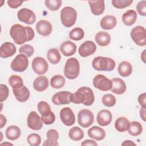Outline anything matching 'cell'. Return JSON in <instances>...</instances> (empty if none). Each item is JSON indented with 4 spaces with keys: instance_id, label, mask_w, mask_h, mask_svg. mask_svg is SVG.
<instances>
[{
    "instance_id": "27",
    "label": "cell",
    "mask_w": 146,
    "mask_h": 146,
    "mask_svg": "<svg viewBox=\"0 0 146 146\" xmlns=\"http://www.w3.org/2000/svg\"><path fill=\"white\" fill-rule=\"evenodd\" d=\"M111 40L110 35L107 32L104 31L98 32L95 36V42L98 45L102 47L108 46L111 42Z\"/></svg>"
},
{
    "instance_id": "13",
    "label": "cell",
    "mask_w": 146,
    "mask_h": 146,
    "mask_svg": "<svg viewBox=\"0 0 146 146\" xmlns=\"http://www.w3.org/2000/svg\"><path fill=\"white\" fill-rule=\"evenodd\" d=\"M60 118L66 126H71L75 122V116L70 107H64L60 111Z\"/></svg>"
},
{
    "instance_id": "46",
    "label": "cell",
    "mask_w": 146,
    "mask_h": 146,
    "mask_svg": "<svg viewBox=\"0 0 146 146\" xmlns=\"http://www.w3.org/2000/svg\"><path fill=\"white\" fill-rule=\"evenodd\" d=\"M136 10L140 15L145 16L146 15V1H140L136 5Z\"/></svg>"
},
{
    "instance_id": "44",
    "label": "cell",
    "mask_w": 146,
    "mask_h": 146,
    "mask_svg": "<svg viewBox=\"0 0 146 146\" xmlns=\"http://www.w3.org/2000/svg\"><path fill=\"white\" fill-rule=\"evenodd\" d=\"M41 119L42 120L43 123L46 125H50V124H52L55 121V116L54 112L51 111L48 114L44 116H42Z\"/></svg>"
},
{
    "instance_id": "22",
    "label": "cell",
    "mask_w": 146,
    "mask_h": 146,
    "mask_svg": "<svg viewBox=\"0 0 146 146\" xmlns=\"http://www.w3.org/2000/svg\"><path fill=\"white\" fill-rule=\"evenodd\" d=\"M49 85L48 78L45 76H39L33 82V87L38 92H42L46 90Z\"/></svg>"
},
{
    "instance_id": "36",
    "label": "cell",
    "mask_w": 146,
    "mask_h": 146,
    "mask_svg": "<svg viewBox=\"0 0 146 146\" xmlns=\"http://www.w3.org/2000/svg\"><path fill=\"white\" fill-rule=\"evenodd\" d=\"M9 83L13 90L18 89L23 86V80L22 78L17 75L10 76L9 79Z\"/></svg>"
},
{
    "instance_id": "3",
    "label": "cell",
    "mask_w": 146,
    "mask_h": 146,
    "mask_svg": "<svg viewBox=\"0 0 146 146\" xmlns=\"http://www.w3.org/2000/svg\"><path fill=\"white\" fill-rule=\"evenodd\" d=\"M92 66V67L97 71H111L115 68L116 63L115 60L111 58L97 56L93 59Z\"/></svg>"
},
{
    "instance_id": "50",
    "label": "cell",
    "mask_w": 146,
    "mask_h": 146,
    "mask_svg": "<svg viewBox=\"0 0 146 146\" xmlns=\"http://www.w3.org/2000/svg\"><path fill=\"white\" fill-rule=\"evenodd\" d=\"M6 118L5 116H3L2 114H0V128H2L6 123Z\"/></svg>"
},
{
    "instance_id": "30",
    "label": "cell",
    "mask_w": 146,
    "mask_h": 146,
    "mask_svg": "<svg viewBox=\"0 0 146 146\" xmlns=\"http://www.w3.org/2000/svg\"><path fill=\"white\" fill-rule=\"evenodd\" d=\"M21 134L20 128L17 125H10L8 127L6 130L5 135L7 139L10 140H15L18 139Z\"/></svg>"
},
{
    "instance_id": "45",
    "label": "cell",
    "mask_w": 146,
    "mask_h": 146,
    "mask_svg": "<svg viewBox=\"0 0 146 146\" xmlns=\"http://www.w3.org/2000/svg\"><path fill=\"white\" fill-rule=\"evenodd\" d=\"M9 88L5 84H0V101L3 102L7 99L9 96Z\"/></svg>"
},
{
    "instance_id": "9",
    "label": "cell",
    "mask_w": 146,
    "mask_h": 146,
    "mask_svg": "<svg viewBox=\"0 0 146 146\" xmlns=\"http://www.w3.org/2000/svg\"><path fill=\"white\" fill-rule=\"evenodd\" d=\"M93 85L98 90L102 91H107L111 89L112 82L111 80L102 74L96 75L93 79Z\"/></svg>"
},
{
    "instance_id": "19",
    "label": "cell",
    "mask_w": 146,
    "mask_h": 146,
    "mask_svg": "<svg viewBox=\"0 0 146 146\" xmlns=\"http://www.w3.org/2000/svg\"><path fill=\"white\" fill-rule=\"evenodd\" d=\"M112 82V87L111 91L117 95H121L125 92L127 89L125 82L119 78H114L111 79Z\"/></svg>"
},
{
    "instance_id": "20",
    "label": "cell",
    "mask_w": 146,
    "mask_h": 146,
    "mask_svg": "<svg viewBox=\"0 0 146 146\" xmlns=\"http://www.w3.org/2000/svg\"><path fill=\"white\" fill-rule=\"evenodd\" d=\"M60 50L64 56H70L76 52V46L72 42L66 40L60 44Z\"/></svg>"
},
{
    "instance_id": "35",
    "label": "cell",
    "mask_w": 146,
    "mask_h": 146,
    "mask_svg": "<svg viewBox=\"0 0 146 146\" xmlns=\"http://www.w3.org/2000/svg\"><path fill=\"white\" fill-rule=\"evenodd\" d=\"M65 78L61 75H54L50 79L51 86L56 89L61 88L65 84Z\"/></svg>"
},
{
    "instance_id": "43",
    "label": "cell",
    "mask_w": 146,
    "mask_h": 146,
    "mask_svg": "<svg viewBox=\"0 0 146 146\" xmlns=\"http://www.w3.org/2000/svg\"><path fill=\"white\" fill-rule=\"evenodd\" d=\"M19 52L21 54L25 55L27 57H30L34 52V48L30 44H23L20 47Z\"/></svg>"
},
{
    "instance_id": "10",
    "label": "cell",
    "mask_w": 146,
    "mask_h": 146,
    "mask_svg": "<svg viewBox=\"0 0 146 146\" xmlns=\"http://www.w3.org/2000/svg\"><path fill=\"white\" fill-rule=\"evenodd\" d=\"M32 68L33 71L38 75L44 74L48 69V65L44 58L40 56H37L34 58L32 61Z\"/></svg>"
},
{
    "instance_id": "28",
    "label": "cell",
    "mask_w": 146,
    "mask_h": 146,
    "mask_svg": "<svg viewBox=\"0 0 146 146\" xmlns=\"http://www.w3.org/2000/svg\"><path fill=\"white\" fill-rule=\"evenodd\" d=\"M137 17V16L136 11L133 10H128L122 15L121 19L125 25L131 26L135 23Z\"/></svg>"
},
{
    "instance_id": "33",
    "label": "cell",
    "mask_w": 146,
    "mask_h": 146,
    "mask_svg": "<svg viewBox=\"0 0 146 146\" xmlns=\"http://www.w3.org/2000/svg\"><path fill=\"white\" fill-rule=\"evenodd\" d=\"M68 136L74 141H79L84 137V132L81 128L75 126L70 129Z\"/></svg>"
},
{
    "instance_id": "21",
    "label": "cell",
    "mask_w": 146,
    "mask_h": 146,
    "mask_svg": "<svg viewBox=\"0 0 146 146\" xmlns=\"http://www.w3.org/2000/svg\"><path fill=\"white\" fill-rule=\"evenodd\" d=\"M13 92L16 99L20 102H26L30 97V91L24 85L18 89L13 90Z\"/></svg>"
},
{
    "instance_id": "17",
    "label": "cell",
    "mask_w": 146,
    "mask_h": 146,
    "mask_svg": "<svg viewBox=\"0 0 146 146\" xmlns=\"http://www.w3.org/2000/svg\"><path fill=\"white\" fill-rule=\"evenodd\" d=\"M17 51V48L14 43L6 42L2 44L0 47V56L2 58H7L14 55Z\"/></svg>"
},
{
    "instance_id": "14",
    "label": "cell",
    "mask_w": 146,
    "mask_h": 146,
    "mask_svg": "<svg viewBox=\"0 0 146 146\" xmlns=\"http://www.w3.org/2000/svg\"><path fill=\"white\" fill-rule=\"evenodd\" d=\"M96 50V46L95 43L91 40H87L79 46L78 52L82 57H87L94 54Z\"/></svg>"
},
{
    "instance_id": "51",
    "label": "cell",
    "mask_w": 146,
    "mask_h": 146,
    "mask_svg": "<svg viewBox=\"0 0 146 146\" xmlns=\"http://www.w3.org/2000/svg\"><path fill=\"white\" fill-rule=\"evenodd\" d=\"M145 110H146V108L141 107L140 110V116L141 118L143 119V120L144 121H145V120H146V119H145V113H146Z\"/></svg>"
},
{
    "instance_id": "39",
    "label": "cell",
    "mask_w": 146,
    "mask_h": 146,
    "mask_svg": "<svg viewBox=\"0 0 146 146\" xmlns=\"http://www.w3.org/2000/svg\"><path fill=\"white\" fill-rule=\"evenodd\" d=\"M45 6L51 11L58 10L62 5V1L60 0H46Z\"/></svg>"
},
{
    "instance_id": "42",
    "label": "cell",
    "mask_w": 146,
    "mask_h": 146,
    "mask_svg": "<svg viewBox=\"0 0 146 146\" xmlns=\"http://www.w3.org/2000/svg\"><path fill=\"white\" fill-rule=\"evenodd\" d=\"M133 3V0H112V3L113 7L117 9H123L129 6Z\"/></svg>"
},
{
    "instance_id": "34",
    "label": "cell",
    "mask_w": 146,
    "mask_h": 146,
    "mask_svg": "<svg viewBox=\"0 0 146 146\" xmlns=\"http://www.w3.org/2000/svg\"><path fill=\"white\" fill-rule=\"evenodd\" d=\"M127 131L129 134L131 136H137L141 133L143 131V127L139 121H133L130 123L129 127Z\"/></svg>"
},
{
    "instance_id": "12",
    "label": "cell",
    "mask_w": 146,
    "mask_h": 146,
    "mask_svg": "<svg viewBox=\"0 0 146 146\" xmlns=\"http://www.w3.org/2000/svg\"><path fill=\"white\" fill-rule=\"evenodd\" d=\"M27 124L29 128L38 131L43 127V122L41 117L35 111H31L29 114L27 118Z\"/></svg>"
},
{
    "instance_id": "31",
    "label": "cell",
    "mask_w": 146,
    "mask_h": 146,
    "mask_svg": "<svg viewBox=\"0 0 146 146\" xmlns=\"http://www.w3.org/2000/svg\"><path fill=\"white\" fill-rule=\"evenodd\" d=\"M129 125L130 121L125 117H119L115 122V128L120 132H123L127 131Z\"/></svg>"
},
{
    "instance_id": "24",
    "label": "cell",
    "mask_w": 146,
    "mask_h": 146,
    "mask_svg": "<svg viewBox=\"0 0 146 146\" xmlns=\"http://www.w3.org/2000/svg\"><path fill=\"white\" fill-rule=\"evenodd\" d=\"M117 24V19L112 15H108L103 17L100 21V27L104 30H111Z\"/></svg>"
},
{
    "instance_id": "37",
    "label": "cell",
    "mask_w": 146,
    "mask_h": 146,
    "mask_svg": "<svg viewBox=\"0 0 146 146\" xmlns=\"http://www.w3.org/2000/svg\"><path fill=\"white\" fill-rule=\"evenodd\" d=\"M84 32L82 28L75 27L71 30L69 34L70 38L73 40L78 41L83 38Z\"/></svg>"
},
{
    "instance_id": "38",
    "label": "cell",
    "mask_w": 146,
    "mask_h": 146,
    "mask_svg": "<svg viewBox=\"0 0 146 146\" xmlns=\"http://www.w3.org/2000/svg\"><path fill=\"white\" fill-rule=\"evenodd\" d=\"M102 101L103 104L107 107H111L115 105L116 100L115 96L111 94H107L103 96Z\"/></svg>"
},
{
    "instance_id": "29",
    "label": "cell",
    "mask_w": 146,
    "mask_h": 146,
    "mask_svg": "<svg viewBox=\"0 0 146 146\" xmlns=\"http://www.w3.org/2000/svg\"><path fill=\"white\" fill-rule=\"evenodd\" d=\"M117 71L122 77L129 76L132 72V66L129 62L125 60L122 61L118 66Z\"/></svg>"
},
{
    "instance_id": "16",
    "label": "cell",
    "mask_w": 146,
    "mask_h": 146,
    "mask_svg": "<svg viewBox=\"0 0 146 146\" xmlns=\"http://www.w3.org/2000/svg\"><path fill=\"white\" fill-rule=\"evenodd\" d=\"M36 30L39 34L43 36L49 35L52 30L51 23L46 20H40L36 24Z\"/></svg>"
},
{
    "instance_id": "41",
    "label": "cell",
    "mask_w": 146,
    "mask_h": 146,
    "mask_svg": "<svg viewBox=\"0 0 146 146\" xmlns=\"http://www.w3.org/2000/svg\"><path fill=\"white\" fill-rule=\"evenodd\" d=\"M27 141L30 145L38 146L40 144L41 137L40 135L37 133H31L28 136Z\"/></svg>"
},
{
    "instance_id": "23",
    "label": "cell",
    "mask_w": 146,
    "mask_h": 146,
    "mask_svg": "<svg viewBox=\"0 0 146 146\" xmlns=\"http://www.w3.org/2000/svg\"><path fill=\"white\" fill-rule=\"evenodd\" d=\"M88 135L91 138L97 141H100L104 139L106 136L105 131L100 127L93 126L88 130Z\"/></svg>"
},
{
    "instance_id": "1",
    "label": "cell",
    "mask_w": 146,
    "mask_h": 146,
    "mask_svg": "<svg viewBox=\"0 0 146 146\" xmlns=\"http://www.w3.org/2000/svg\"><path fill=\"white\" fill-rule=\"evenodd\" d=\"M10 35L14 43L20 45L31 40L35 36V33L34 30L30 26L14 24L10 28Z\"/></svg>"
},
{
    "instance_id": "11",
    "label": "cell",
    "mask_w": 146,
    "mask_h": 146,
    "mask_svg": "<svg viewBox=\"0 0 146 146\" xmlns=\"http://www.w3.org/2000/svg\"><path fill=\"white\" fill-rule=\"evenodd\" d=\"M18 19L27 25H32L36 21V15L35 13L27 8H22L20 9L17 13Z\"/></svg>"
},
{
    "instance_id": "25",
    "label": "cell",
    "mask_w": 146,
    "mask_h": 146,
    "mask_svg": "<svg viewBox=\"0 0 146 146\" xmlns=\"http://www.w3.org/2000/svg\"><path fill=\"white\" fill-rule=\"evenodd\" d=\"M88 3L91 13L95 15H100L103 14L105 9L104 1H90Z\"/></svg>"
},
{
    "instance_id": "15",
    "label": "cell",
    "mask_w": 146,
    "mask_h": 146,
    "mask_svg": "<svg viewBox=\"0 0 146 146\" xmlns=\"http://www.w3.org/2000/svg\"><path fill=\"white\" fill-rule=\"evenodd\" d=\"M71 92L67 91H59L55 94L52 97V102L55 105H64L69 104Z\"/></svg>"
},
{
    "instance_id": "7",
    "label": "cell",
    "mask_w": 146,
    "mask_h": 146,
    "mask_svg": "<svg viewBox=\"0 0 146 146\" xmlns=\"http://www.w3.org/2000/svg\"><path fill=\"white\" fill-rule=\"evenodd\" d=\"M27 58V56L22 54L17 55L11 63L10 67L11 70L15 72L25 71L29 66Z\"/></svg>"
},
{
    "instance_id": "47",
    "label": "cell",
    "mask_w": 146,
    "mask_h": 146,
    "mask_svg": "<svg viewBox=\"0 0 146 146\" xmlns=\"http://www.w3.org/2000/svg\"><path fill=\"white\" fill-rule=\"evenodd\" d=\"M8 6L12 9H16L21 6L23 1L18 0H8L7 1Z\"/></svg>"
},
{
    "instance_id": "2",
    "label": "cell",
    "mask_w": 146,
    "mask_h": 146,
    "mask_svg": "<svg viewBox=\"0 0 146 146\" xmlns=\"http://www.w3.org/2000/svg\"><path fill=\"white\" fill-rule=\"evenodd\" d=\"M95 101V96L92 90L88 87L79 88L75 92L71 94L70 102L76 104H83L84 106H91Z\"/></svg>"
},
{
    "instance_id": "40",
    "label": "cell",
    "mask_w": 146,
    "mask_h": 146,
    "mask_svg": "<svg viewBox=\"0 0 146 146\" xmlns=\"http://www.w3.org/2000/svg\"><path fill=\"white\" fill-rule=\"evenodd\" d=\"M38 110L42 116H44L48 114L51 111V107L48 103L44 101H40L37 106Z\"/></svg>"
},
{
    "instance_id": "4",
    "label": "cell",
    "mask_w": 146,
    "mask_h": 146,
    "mask_svg": "<svg viewBox=\"0 0 146 146\" xmlns=\"http://www.w3.org/2000/svg\"><path fill=\"white\" fill-rule=\"evenodd\" d=\"M63 72L67 79L70 80L76 79L80 73V64L78 60L75 58L68 59L65 63Z\"/></svg>"
},
{
    "instance_id": "48",
    "label": "cell",
    "mask_w": 146,
    "mask_h": 146,
    "mask_svg": "<svg viewBox=\"0 0 146 146\" xmlns=\"http://www.w3.org/2000/svg\"><path fill=\"white\" fill-rule=\"evenodd\" d=\"M138 102L141 106V107L146 108V104H145V93H143L140 94L138 96Z\"/></svg>"
},
{
    "instance_id": "18",
    "label": "cell",
    "mask_w": 146,
    "mask_h": 146,
    "mask_svg": "<svg viewBox=\"0 0 146 146\" xmlns=\"http://www.w3.org/2000/svg\"><path fill=\"white\" fill-rule=\"evenodd\" d=\"M112 116L111 111L107 110H100L96 116V120L99 125L105 127L109 125L112 121Z\"/></svg>"
},
{
    "instance_id": "53",
    "label": "cell",
    "mask_w": 146,
    "mask_h": 146,
    "mask_svg": "<svg viewBox=\"0 0 146 146\" xmlns=\"http://www.w3.org/2000/svg\"><path fill=\"white\" fill-rule=\"evenodd\" d=\"M6 144H9V145H13V144H11V143H2V144H1V145H6Z\"/></svg>"
},
{
    "instance_id": "26",
    "label": "cell",
    "mask_w": 146,
    "mask_h": 146,
    "mask_svg": "<svg viewBox=\"0 0 146 146\" xmlns=\"http://www.w3.org/2000/svg\"><path fill=\"white\" fill-rule=\"evenodd\" d=\"M46 136L47 139L43 143V146L46 145H52L55 146L58 145V140L59 139V133L58 132L54 129H49L46 133Z\"/></svg>"
},
{
    "instance_id": "6",
    "label": "cell",
    "mask_w": 146,
    "mask_h": 146,
    "mask_svg": "<svg viewBox=\"0 0 146 146\" xmlns=\"http://www.w3.org/2000/svg\"><path fill=\"white\" fill-rule=\"evenodd\" d=\"M131 39L135 44L139 46H145L146 44V30L143 26H136L131 31Z\"/></svg>"
},
{
    "instance_id": "32",
    "label": "cell",
    "mask_w": 146,
    "mask_h": 146,
    "mask_svg": "<svg viewBox=\"0 0 146 146\" xmlns=\"http://www.w3.org/2000/svg\"><path fill=\"white\" fill-rule=\"evenodd\" d=\"M47 57L50 63L52 64H58L61 59L59 51L56 48H51L48 50Z\"/></svg>"
},
{
    "instance_id": "8",
    "label": "cell",
    "mask_w": 146,
    "mask_h": 146,
    "mask_svg": "<svg viewBox=\"0 0 146 146\" xmlns=\"http://www.w3.org/2000/svg\"><path fill=\"white\" fill-rule=\"evenodd\" d=\"M94 116L89 110H81L78 114V123L83 128H88L94 123Z\"/></svg>"
},
{
    "instance_id": "52",
    "label": "cell",
    "mask_w": 146,
    "mask_h": 146,
    "mask_svg": "<svg viewBox=\"0 0 146 146\" xmlns=\"http://www.w3.org/2000/svg\"><path fill=\"white\" fill-rule=\"evenodd\" d=\"M121 145H136V144L134 143L131 140H125L122 144H121Z\"/></svg>"
},
{
    "instance_id": "5",
    "label": "cell",
    "mask_w": 146,
    "mask_h": 146,
    "mask_svg": "<svg viewBox=\"0 0 146 146\" xmlns=\"http://www.w3.org/2000/svg\"><path fill=\"white\" fill-rule=\"evenodd\" d=\"M77 18V13L75 9L70 6L63 8L60 11V19L62 25L66 27L72 26Z\"/></svg>"
},
{
    "instance_id": "49",
    "label": "cell",
    "mask_w": 146,
    "mask_h": 146,
    "mask_svg": "<svg viewBox=\"0 0 146 146\" xmlns=\"http://www.w3.org/2000/svg\"><path fill=\"white\" fill-rule=\"evenodd\" d=\"M82 146H87V145H91V146H98V144L96 141L92 140L90 139H87L84 140L81 143Z\"/></svg>"
}]
</instances>
